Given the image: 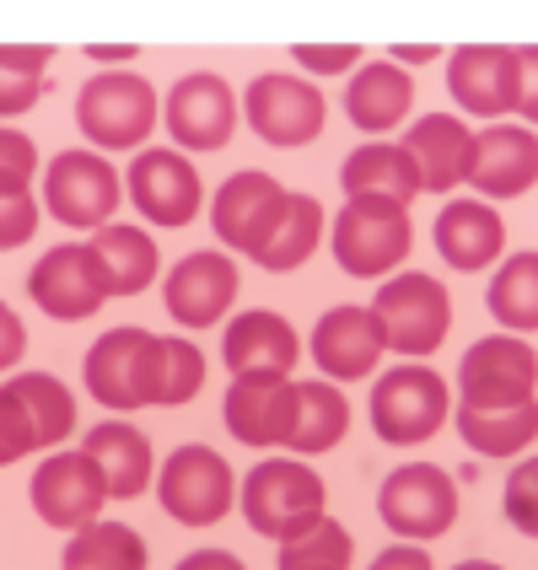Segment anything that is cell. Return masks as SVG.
Returning <instances> with one entry per match:
<instances>
[{"mask_svg":"<svg viewBox=\"0 0 538 570\" xmlns=\"http://www.w3.org/2000/svg\"><path fill=\"white\" fill-rule=\"evenodd\" d=\"M125 205V178L97 151H60L43 167V210L70 232H102Z\"/></svg>","mask_w":538,"mask_h":570,"instance_id":"5b68a950","label":"cell"},{"mask_svg":"<svg viewBox=\"0 0 538 570\" xmlns=\"http://www.w3.org/2000/svg\"><path fill=\"white\" fill-rule=\"evenodd\" d=\"M11 387H17V399L28 404L32 425H38V446L70 442V431H76V399H70V387H65L60 377L22 372V377H11Z\"/></svg>","mask_w":538,"mask_h":570,"instance_id":"d590c367","label":"cell"},{"mask_svg":"<svg viewBox=\"0 0 538 570\" xmlns=\"http://www.w3.org/2000/svg\"><path fill=\"white\" fill-rule=\"evenodd\" d=\"M92 248L102 258V269H108V291L114 296H140L162 275L157 237L140 232V226H102V232H92Z\"/></svg>","mask_w":538,"mask_h":570,"instance_id":"f1b7e54d","label":"cell"},{"mask_svg":"<svg viewBox=\"0 0 538 570\" xmlns=\"http://www.w3.org/2000/svg\"><path fill=\"white\" fill-rule=\"evenodd\" d=\"M237 108H243V97L232 92L216 70H194V76H184L167 92L162 119H167L173 146H184V151H222L237 135Z\"/></svg>","mask_w":538,"mask_h":570,"instance_id":"4fadbf2b","label":"cell"},{"mask_svg":"<svg viewBox=\"0 0 538 570\" xmlns=\"http://www.w3.org/2000/svg\"><path fill=\"white\" fill-rule=\"evenodd\" d=\"M388 355L382 323L372 307H329L313 328V366L329 382H361Z\"/></svg>","mask_w":538,"mask_h":570,"instance_id":"d6986e66","label":"cell"},{"mask_svg":"<svg viewBox=\"0 0 538 570\" xmlns=\"http://www.w3.org/2000/svg\"><path fill=\"white\" fill-rule=\"evenodd\" d=\"M501 511H507V522L522 533V539H538V458H522V463L507 474Z\"/></svg>","mask_w":538,"mask_h":570,"instance_id":"f35d334b","label":"cell"},{"mask_svg":"<svg viewBox=\"0 0 538 570\" xmlns=\"http://www.w3.org/2000/svg\"><path fill=\"white\" fill-rule=\"evenodd\" d=\"M28 452H38V425H32L28 404L17 399V387H0V469L22 463Z\"/></svg>","mask_w":538,"mask_h":570,"instance_id":"74e56055","label":"cell"},{"mask_svg":"<svg viewBox=\"0 0 538 570\" xmlns=\"http://www.w3.org/2000/svg\"><path fill=\"white\" fill-rule=\"evenodd\" d=\"M372 313L382 323L388 350H399L404 361H425L437 355L442 340L452 334V296L437 275H388L378 285Z\"/></svg>","mask_w":538,"mask_h":570,"instance_id":"277c9868","label":"cell"},{"mask_svg":"<svg viewBox=\"0 0 538 570\" xmlns=\"http://www.w3.org/2000/svg\"><path fill=\"white\" fill-rule=\"evenodd\" d=\"M291 205V189L270 173H237L216 189V205H211V232L222 237V248L254 258L264 248V237L275 232V222Z\"/></svg>","mask_w":538,"mask_h":570,"instance_id":"9a60e30c","label":"cell"},{"mask_svg":"<svg viewBox=\"0 0 538 570\" xmlns=\"http://www.w3.org/2000/svg\"><path fill=\"white\" fill-rule=\"evenodd\" d=\"M538 184V135L528 125H490L485 135H475V173L469 189H479V199H517Z\"/></svg>","mask_w":538,"mask_h":570,"instance_id":"44dd1931","label":"cell"},{"mask_svg":"<svg viewBox=\"0 0 538 570\" xmlns=\"http://www.w3.org/2000/svg\"><path fill=\"white\" fill-rule=\"evenodd\" d=\"M146 539L129 522H87L65 543V566L70 570H146Z\"/></svg>","mask_w":538,"mask_h":570,"instance_id":"d6a6232c","label":"cell"},{"mask_svg":"<svg viewBox=\"0 0 538 570\" xmlns=\"http://www.w3.org/2000/svg\"><path fill=\"white\" fill-rule=\"evenodd\" d=\"M32 178H38V146L22 129L0 125V199L6 194H32Z\"/></svg>","mask_w":538,"mask_h":570,"instance_id":"ab89813d","label":"cell"},{"mask_svg":"<svg viewBox=\"0 0 538 570\" xmlns=\"http://www.w3.org/2000/svg\"><path fill=\"white\" fill-rule=\"evenodd\" d=\"M350 431V404L334 382H296V436H291V458H323L345 442Z\"/></svg>","mask_w":538,"mask_h":570,"instance_id":"f546056e","label":"cell"},{"mask_svg":"<svg viewBox=\"0 0 538 570\" xmlns=\"http://www.w3.org/2000/svg\"><path fill=\"white\" fill-rule=\"evenodd\" d=\"M65 570H70V566H65Z\"/></svg>","mask_w":538,"mask_h":570,"instance_id":"f907efd6","label":"cell"},{"mask_svg":"<svg viewBox=\"0 0 538 570\" xmlns=\"http://www.w3.org/2000/svg\"><path fill=\"white\" fill-rule=\"evenodd\" d=\"M447 410H452V393L447 382L420 366V361H404L393 366L388 377H378L372 387V431H378L388 446H420L442 431Z\"/></svg>","mask_w":538,"mask_h":570,"instance_id":"8992f818","label":"cell"},{"mask_svg":"<svg viewBox=\"0 0 538 570\" xmlns=\"http://www.w3.org/2000/svg\"><path fill=\"white\" fill-rule=\"evenodd\" d=\"M22 355H28V323L0 302V372H11Z\"/></svg>","mask_w":538,"mask_h":570,"instance_id":"ee69618b","label":"cell"},{"mask_svg":"<svg viewBox=\"0 0 538 570\" xmlns=\"http://www.w3.org/2000/svg\"><path fill=\"white\" fill-rule=\"evenodd\" d=\"M222 361H226V372H232V377H264V372L291 377V372H296V361H302V334H296L281 313L254 307V313H243V317H232V323H226Z\"/></svg>","mask_w":538,"mask_h":570,"instance_id":"ffe728a7","label":"cell"},{"mask_svg":"<svg viewBox=\"0 0 538 570\" xmlns=\"http://www.w3.org/2000/svg\"><path fill=\"white\" fill-rule=\"evenodd\" d=\"M87 60H102V65H119V60H135V49H129V43H119V49H87Z\"/></svg>","mask_w":538,"mask_h":570,"instance_id":"c3c4849f","label":"cell"},{"mask_svg":"<svg viewBox=\"0 0 538 570\" xmlns=\"http://www.w3.org/2000/svg\"><path fill=\"white\" fill-rule=\"evenodd\" d=\"M323 232H329L323 205H317L313 194H291L285 216L275 222V232L264 237V248L254 254V264L258 269H270V275H291V269H302V264L317 254Z\"/></svg>","mask_w":538,"mask_h":570,"instance_id":"4dcf8cb0","label":"cell"},{"mask_svg":"<svg viewBox=\"0 0 538 570\" xmlns=\"http://www.w3.org/2000/svg\"><path fill=\"white\" fill-rule=\"evenodd\" d=\"M28 296L38 302V313H49L55 323H81V317L102 313V302L114 291H108V269H102L92 243H60L32 264Z\"/></svg>","mask_w":538,"mask_h":570,"instance_id":"30bf717a","label":"cell"},{"mask_svg":"<svg viewBox=\"0 0 538 570\" xmlns=\"http://www.w3.org/2000/svg\"><path fill=\"white\" fill-rule=\"evenodd\" d=\"M404 151L420 167L425 194H452V189H463L469 173H475V129L463 125L458 114H425L404 135Z\"/></svg>","mask_w":538,"mask_h":570,"instance_id":"cb8c5ba5","label":"cell"},{"mask_svg":"<svg viewBox=\"0 0 538 570\" xmlns=\"http://www.w3.org/2000/svg\"><path fill=\"white\" fill-rule=\"evenodd\" d=\"M366 570H437V566H431L425 543H393V549H382Z\"/></svg>","mask_w":538,"mask_h":570,"instance_id":"f6af8a7d","label":"cell"},{"mask_svg":"<svg viewBox=\"0 0 538 570\" xmlns=\"http://www.w3.org/2000/svg\"><path fill=\"white\" fill-rule=\"evenodd\" d=\"M538 387V350L517 334H496L469 345L458 361V399L463 410H517L534 404Z\"/></svg>","mask_w":538,"mask_h":570,"instance_id":"9c48e42d","label":"cell"},{"mask_svg":"<svg viewBox=\"0 0 538 570\" xmlns=\"http://www.w3.org/2000/svg\"><path fill=\"white\" fill-rule=\"evenodd\" d=\"M452 570H501V566H490V560H463V566H452Z\"/></svg>","mask_w":538,"mask_h":570,"instance_id":"681fc988","label":"cell"},{"mask_svg":"<svg viewBox=\"0 0 538 570\" xmlns=\"http://www.w3.org/2000/svg\"><path fill=\"white\" fill-rule=\"evenodd\" d=\"M329 248L334 264L355 281H388L414 248L410 210L382 199H345L340 216L329 222Z\"/></svg>","mask_w":538,"mask_h":570,"instance_id":"3957f363","label":"cell"},{"mask_svg":"<svg viewBox=\"0 0 538 570\" xmlns=\"http://www.w3.org/2000/svg\"><path fill=\"white\" fill-rule=\"evenodd\" d=\"M485 302H490V317L507 328V334H534L538 328V254H511L501 269H496V281L485 291Z\"/></svg>","mask_w":538,"mask_h":570,"instance_id":"836d02e7","label":"cell"},{"mask_svg":"<svg viewBox=\"0 0 538 570\" xmlns=\"http://www.w3.org/2000/svg\"><path fill=\"white\" fill-rule=\"evenodd\" d=\"M458 484L447 469L437 463H404V469H393V474L382 479L378 490V511L382 522H388V533H399V539L410 543H431L442 539L447 528L458 522Z\"/></svg>","mask_w":538,"mask_h":570,"instance_id":"ba28073f","label":"cell"},{"mask_svg":"<svg viewBox=\"0 0 538 570\" xmlns=\"http://www.w3.org/2000/svg\"><path fill=\"white\" fill-rule=\"evenodd\" d=\"M388 60L399 65H431V60H442V49H437V43H393V49H388Z\"/></svg>","mask_w":538,"mask_h":570,"instance_id":"7dc6e473","label":"cell"},{"mask_svg":"<svg viewBox=\"0 0 538 570\" xmlns=\"http://www.w3.org/2000/svg\"><path fill=\"white\" fill-rule=\"evenodd\" d=\"M243 517L258 539L291 543L302 539L307 528H317L329 517V484L317 479V469L307 458H264L254 474L243 479Z\"/></svg>","mask_w":538,"mask_h":570,"instance_id":"6da1fadb","label":"cell"},{"mask_svg":"<svg viewBox=\"0 0 538 570\" xmlns=\"http://www.w3.org/2000/svg\"><path fill=\"white\" fill-rule=\"evenodd\" d=\"M162 119V97L135 70H102L76 97V125L97 151H140Z\"/></svg>","mask_w":538,"mask_h":570,"instance_id":"7a4b0ae2","label":"cell"},{"mask_svg":"<svg viewBox=\"0 0 538 570\" xmlns=\"http://www.w3.org/2000/svg\"><path fill=\"white\" fill-rule=\"evenodd\" d=\"M431 237H437V254H442L447 269L479 275L507 248V222L485 199H447L437 226H431Z\"/></svg>","mask_w":538,"mask_h":570,"instance_id":"603a6c76","label":"cell"},{"mask_svg":"<svg viewBox=\"0 0 538 570\" xmlns=\"http://www.w3.org/2000/svg\"><path fill=\"white\" fill-rule=\"evenodd\" d=\"M129 184V205L146 216L151 226H189L199 210H205V184H199V173H194V161L184 151H173V146H146L140 157L129 161L125 173Z\"/></svg>","mask_w":538,"mask_h":570,"instance_id":"8fae6325","label":"cell"},{"mask_svg":"<svg viewBox=\"0 0 538 570\" xmlns=\"http://www.w3.org/2000/svg\"><path fill=\"white\" fill-rule=\"evenodd\" d=\"M458 436L463 446H475L479 458H517L538 442V399L517 404V410H463L458 404Z\"/></svg>","mask_w":538,"mask_h":570,"instance_id":"1f68e13d","label":"cell"},{"mask_svg":"<svg viewBox=\"0 0 538 570\" xmlns=\"http://www.w3.org/2000/svg\"><path fill=\"white\" fill-rule=\"evenodd\" d=\"M102 501H108V479L87 458V446L76 452H49L32 474V511L60 528V533H76L102 517Z\"/></svg>","mask_w":538,"mask_h":570,"instance_id":"5bb4252c","label":"cell"},{"mask_svg":"<svg viewBox=\"0 0 538 570\" xmlns=\"http://www.w3.org/2000/svg\"><path fill=\"white\" fill-rule=\"evenodd\" d=\"M140 345H146V328H108L92 350H87V361H81V372H87V387H92L97 404H108V410H140L135 404V361H140Z\"/></svg>","mask_w":538,"mask_h":570,"instance_id":"83f0119b","label":"cell"},{"mask_svg":"<svg viewBox=\"0 0 538 570\" xmlns=\"http://www.w3.org/2000/svg\"><path fill=\"white\" fill-rule=\"evenodd\" d=\"M162 511L184 528H216L237 501V474L216 446H178L157 479Z\"/></svg>","mask_w":538,"mask_h":570,"instance_id":"52a82bcc","label":"cell"},{"mask_svg":"<svg viewBox=\"0 0 538 570\" xmlns=\"http://www.w3.org/2000/svg\"><path fill=\"white\" fill-rule=\"evenodd\" d=\"M199 387H205V355L189 340L146 334L140 361H135V404L140 410H178Z\"/></svg>","mask_w":538,"mask_h":570,"instance_id":"7402d4cb","label":"cell"},{"mask_svg":"<svg viewBox=\"0 0 538 570\" xmlns=\"http://www.w3.org/2000/svg\"><path fill=\"white\" fill-rule=\"evenodd\" d=\"M226 431L243 446H291L296 436V382L291 377H232L226 387Z\"/></svg>","mask_w":538,"mask_h":570,"instance_id":"ac0fdd59","label":"cell"},{"mask_svg":"<svg viewBox=\"0 0 538 570\" xmlns=\"http://www.w3.org/2000/svg\"><path fill=\"white\" fill-rule=\"evenodd\" d=\"M410 108H414V81H410L404 65L372 60L350 76L345 114L361 135H388L399 119H410Z\"/></svg>","mask_w":538,"mask_h":570,"instance_id":"4316f807","label":"cell"},{"mask_svg":"<svg viewBox=\"0 0 538 570\" xmlns=\"http://www.w3.org/2000/svg\"><path fill=\"white\" fill-rule=\"evenodd\" d=\"M340 184H345V199H382V205H404V210L425 194L420 167L404 146H355L340 167Z\"/></svg>","mask_w":538,"mask_h":570,"instance_id":"484cf974","label":"cell"},{"mask_svg":"<svg viewBox=\"0 0 538 570\" xmlns=\"http://www.w3.org/2000/svg\"><path fill=\"white\" fill-rule=\"evenodd\" d=\"M32 232H38V199L32 194H6L0 199V254L28 248Z\"/></svg>","mask_w":538,"mask_h":570,"instance_id":"60d3db41","label":"cell"},{"mask_svg":"<svg viewBox=\"0 0 538 570\" xmlns=\"http://www.w3.org/2000/svg\"><path fill=\"white\" fill-rule=\"evenodd\" d=\"M49 60H55L49 43H0V119L38 108Z\"/></svg>","mask_w":538,"mask_h":570,"instance_id":"e575fe53","label":"cell"},{"mask_svg":"<svg viewBox=\"0 0 538 570\" xmlns=\"http://www.w3.org/2000/svg\"><path fill=\"white\" fill-rule=\"evenodd\" d=\"M173 570H248L237 554H226V549H194V554H184Z\"/></svg>","mask_w":538,"mask_h":570,"instance_id":"bcb514c9","label":"cell"},{"mask_svg":"<svg viewBox=\"0 0 538 570\" xmlns=\"http://www.w3.org/2000/svg\"><path fill=\"white\" fill-rule=\"evenodd\" d=\"M87 458H92L102 479H108V501H135L140 490H151L157 474V446L140 425L129 420H108L87 431Z\"/></svg>","mask_w":538,"mask_h":570,"instance_id":"d4e9b609","label":"cell"},{"mask_svg":"<svg viewBox=\"0 0 538 570\" xmlns=\"http://www.w3.org/2000/svg\"><path fill=\"white\" fill-rule=\"evenodd\" d=\"M447 92L475 119L517 114V49L511 43H463L447 55Z\"/></svg>","mask_w":538,"mask_h":570,"instance_id":"2e32d148","label":"cell"},{"mask_svg":"<svg viewBox=\"0 0 538 570\" xmlns=\"http://www.w3.org/2000/svg\"><path fill=\"white\" fill-rule=\"evenodd\" d=\"M291 60L302 70H313V76H345L361 60V43H296Z\"/></svg>","mask_w":538,"mask_h":570,"instance_id":"b9f144b4","label":"cell"},{"mask_svg":"<svg viewBox=\"0 0 538 570\" xmlns=\"http://www.w3.org/2000/svg\"><path fill=\"white\" fill-rule=\"evenodd\" d=\"M517 114L538 125V43L517 49Z\"/></svg>","mask_w":538,"mask_h":570,"instance_id":"7bdbcfd3","label":"cell"},{"mask_svg":"<svg viewBox=\"0 0 538 570\" xmlns=\"http://www.w3.org/2000/svg\"><path fill=\"white\" fill-rule=\"evenodd\" d=\"M237 291H243V275H237V264H232L222 248H199V254L178 258L173 275H167V285H162L167 317L184 323V328H211V323H222L226 307L237 302Z\"/></svg>","mask_w":538,"mask_h":570,"instance_id":"e0dca14e","label":"cell"},{"mask_svg":"<svg viewBox=\"0 0 538 570\" xmlns=\"http://www.w3.org/2000/svg\"><path fill=\"white\" fill-rule=\"evenodd\" d=\"M243 114H248V129H254L264 146L296 151V146H313L317 135H323L329 102L302 76H258L254 87H248V97H243Z\"/></svg>","mask_w":538,"mask_h":570,"instance_id":"7c38bea8","label":"cell"},{"mask_svg":"<svg viewBox=\"0 0 538 570\" xmlns=\"http://www.w3.org/2000/svg\"><path fill=\"white\" fill-rule=\"evenodd\" d=\"M350 554H355V543H350L345 522L323 517L302 539L281 543V570H350Z\"/></svg>","mask_w":538,"mask_h":570,"instance_id":"8d00e7d4","label":"cell"}]
</instances>
